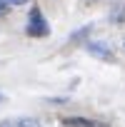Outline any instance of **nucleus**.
<instances>
[{"instance_id": "nucleus-1", "label": "nucleus", "mask_w": 125, "mask_h": 127, "mask_svg": "<svg viewBox=\"0 0 125 127\" xmlns=\"http://www.w3.org/2000/svg\"><path fill=\"white\" fill-rule=\"evenodd\" d=\"M25 32H28L30 37H45V35H50V25H48V20L43 18V13H40L38 8L30 10V18H28V28H25Z\"/></svg>"}, {"instance_id": "nucleus-2", "label": "nucleus", "mask_w": 125, "mask_h": 127, "mask_svg": "<svg viewBox=\"0 0 125 127\" xmlns=\"http://www.w3.org/2000/svg\"><path fill=\"white\" fill-rule=\"evenodd\" d=\"M85 50H88L93 57H98V60H108V62H113V60H115L113 50H110L105 42H95V40H88V42H85Z\"/></svg>"}, {"instance_id": "nucleus-3", "label": "nucleus", "mask_w": 125, "mask_h": 127, "mask_svg": "<svg viewBox=\"0 0 125 127\" xmlns=\"http://www.w3.org/2000/svg\"><path fill=\"white\" fill-rule=\"evenodd\" d=\"M62 125H65V127H105V125H98V122L85 120V117H65Z\"/></svg>"}, {"instance_id": "nucleus-4", "label": "nucleus", "mask_w": 125, "mask_h": 127, "mask_svg": "<svg viewBox=\"0 0 125 127\" xmlns=\"http://www.w3.org/2000/svg\"><path fill=\"white\" fill-rule=\"evenodd\" d=\"M110 23L115 25H125V3H118L110 8Z\"/></svg>"}, {"instance_id": "nucleus-5", "label": "nucleus", "mask_w": 125, "mask_h": 127, "mask_svg": "<svg viewBox=\"0 0 125 127\" xmlns=\"http://www.w3.org/2000/svg\"><path fill=\"white\" fill-rule=\"evenodd\" d=\"M15 125L18 127H43L35 117H20V120H15Z\"/></svg>"}, {"instance_id": "nucleus-6", "label": "nucleus", "mask_w": 125, "mask_h": 127, "mask_svg": "<svg viewBox=\"0 0 125 127\" xmlns=\"http://www.w3.org/2000/svg\"><path fill=\"white\" fill-rule=\"evenodd\" d=\"M85 35H90V25H85L83 30H78V32H73V35H70V40H83Z\"/></svg>"}, {"instance_id": "nucleus-7", "label": "nucleus", "mask_w": 125, "mask_h": 127, "mask_svg": "<svg viewBox=\"0 0 125 127\" xmlns=\"http://www.w3.org/2000/svg\"><path fill=\"white\" fill-rule=\"evenodd\" d=\"M10 10V3H8V0H0V15H5Z\"/></svg>"}, {"instance_id": "nucleus-8", "label": "nucleus", "mask_w": 125, "mask_h": 127, "mask_svg": "<svg viewBox=\"0 0 125 127\" xmlns=\"http://www.w3.org/2000/svg\"><path fill=\"white\" fill-rule=\"evenodd\" d=\"M8 3H10V5H28L30 0H8Z\"/></svg>"}, {"instance_id": "nucleus-9", "label": "nucleus", "mask_w": 125, "mask_h": 127, "mask_svg": "<svg viewBox=\"0 0 125 127\" xmlns=\"http://www.w3.org/2000/svg\"><path fill=\"white\" fill-rule=\"evenodd\" d=\"M5 100H8V97H5V95H3V92H0V102H5Z\"/></svg>"}, {"instance_id": "nucleus-10", "label": "nucleus", "mask_w": 125, "mask_h": 127, "mask_svg": "<svg viewBox=\"0 0 125 127\" xmlns=\"http://www.w3.org/2000/svg\"><path fill=\"white\" fill-rule=\"evenodd\" d=\"M85 3H103V0H85Z\"/></svg>"}]
</instances>
